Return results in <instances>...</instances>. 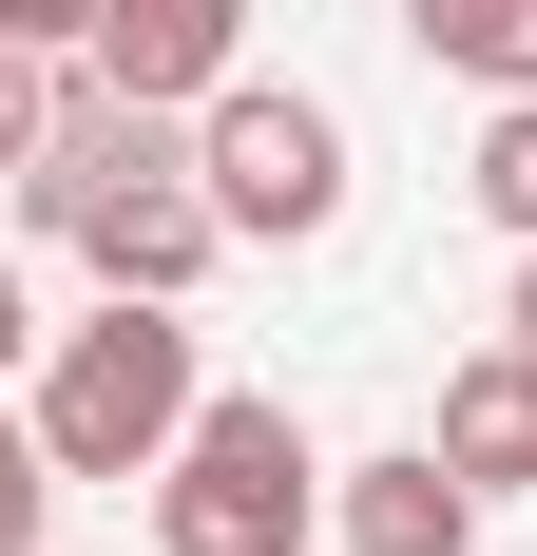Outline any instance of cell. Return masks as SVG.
Masks as SVG:
<instances>
[{"mask_svg":"<svg viewBox=\"0 0 537 556\" xmlns=\"http://www.w3.org/2000/svg\"><path fill=\"white\" fill-rule=\"evenodd\" d=\"M20 345H58V327H39V288H20V269H0V365H20Z\"/></svg>","mask_w":537,"mask_h":556,"instance_id":"cell-13","label":"cell"},{"mask_svg":"<svg viewBox=\"0 0 537 556\" xmlns=\"http://www.w3.org/2000/svg\"><path fill=\"white\" fill-rule=\"evenodd\" d=\"M77 77H115V97H154V115H212L250 77V0H97Z\"/></svg>","mask_w":537,"mask_h":556,"instance_id":"cell-4","label":"cell"},{"mask_svg":"<svg viewBox=\"0 0 537 556\" xmlns=\"http://www.w3.org/2000/svg\"><path fill=\"white\" fill-rule=\"evenodd\" d=\"M499 327H519V345H537V250H519V288H499Z\"/></svg>","mask_w":537,"mask_h":556,"instance_id":"cell-14","label":"cell"},{"mask_svg":"<svg viewBox=\"0 0 537 556\" xmlns=\"http://www.w3.org/2000/svg\"><path fill=\"white\" fill-rule=\"evenodd\" d=\"M403 39L480 97H537V0H403Z\"/></svg>","mask_w":537,"mask_h":556,"instance_id":"cell-8","label":"cell"},{"mask_svg":"<svg viewBox=\"0 0 537 556\" xmlns=\"http://www.w3.org/2000/svg\"><path fill=\"white\" fill-rule=\"evenodd\" d=\"M0 39H39V58H77V39H97V0H0Z\"/></svg>","mask_w":537,"mask_h":556,"instance_id":"cell-12","label":"cell"},{"mask_svg":"<svg viewBox=\"0 0 537 556\" xmlns=\"http://www.w3.org/2000/svg\"><path fill=\"white\" fill-rule=\"evenodd\" d=\"M58 518V442H39V403H0V556H39Z\"/></svg>","mask_w":537,"mask_h":556,"instance_id":"cell-11","label":"cell"},{"mask_svg":"<svg viewBox=\"0 0 537 556\" xmlns=\"http://www.w3.org/2000/svg\"><path fill=\"white\" fill-rule=\"evenodd\" d=\"M192 403H212V365H192V307H173V288H97V327L39 345L58 480H154V460L192 442Z\"/></svg>","mask_w":537,"mask_h":556,"instance_id":"cell-1","label":"cell"},{"mask_svg":"<svg viewBox=\"0 0 537 556\" xmlns=\"http://www.w3.org/2000/svg\"><path fill=\"white\" fill-rule=\"evenodd\" d=\"M58 97H77V58H39V39H0V192L39 173V135H58Z\"/></svg>","mask_w":537,"mask_h":556,"instance_id":"cell-10","label":"cell"},{"mask_svg":"<svg viewBox=\"0 0 537 556\" xmlns=\"http://www.w3.org/2000/svg\"><path fill=\"white\" fill-rule=\"evenodd\" d=\"M461 192H480V230H519V250H537V97H480V154H461Z\"/></svg>","mask_w":537,"mask_h":556,"instance_id":"cell-9","label":"cell"},{"mask_svg":"<svg viewBox=\"0 0 537 556\" xmlns=\"http://www.w3.org/2000/svg\"><path fill=\"white\" fill-rule=\"evenodd\" d=\"M441 460H461V480H480V500H537V345L499 327V345H461V365H441V422H423Z\"/></svg>","mask_w":537,"mask_h":556,"instance_id":"cell-7","label":"cell"},{"mask_svg":"<svg viewBox=\"0 0 537 556\" xmlns=\"http://www.w3.org/2000/svg\"><path fill=\"white\" fill-rule=\"evenodd\" d=\"M326 538H346V556H480V480H461L441 442L326 460Z\"/></svg>","mask_w":537,"mask_h":556,"instance_id":"cell-5","label":"cell"},{"mask_svg":"<svg viewBox=\"0 0 537 556\" xmlns=\"http://www.w3.org/2000/svg\"><path fill=\"white\" fill-rule=\"evenodd\" d=\"M308 538H326V442L288 403L212 384L192 442L154 460V556H308Z\"/></svg>","mask_w":537,"mask_h":556,"instance_id":"cell-2","label":"cell"},{"mask_svg":"<svg viewBox=\"0 0 537 556\" xmlns=\"http://www.w3.org/2000/svg\"><path fill=\"white\" fill-rule=\"evenodd\" d=\"M192 173H212L230 250H308V230H346V115H326L308 77H230V97L192 115Z\"/></svg>","mask_w":537,"mask_h":556,"instance_id":"cell-3","label":"cell"},{"mask_svg":"<svg viewBox=\"0 0 537 556\" xmlns=\"http://www.w3.org/2000/svg\"><path fill=\"white\" fill-rule=\"evenodd\" d=\"M212 250H230V212H212V173H192V154H173V173H135V192L77 230V269H97V288H173V307L212 288Z\"/></svg>","mask_w":537,"mask_h":556,"instance_id":"cell-6","label":"cell"}]
</instances>
